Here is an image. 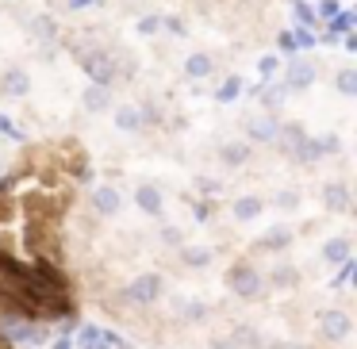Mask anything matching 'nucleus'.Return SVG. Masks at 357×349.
<instances>
[{"instance_id": "473e14b6", "label": "nucleus", "mask_w": 357, "mask_h": 349, "mask_svg": "<svg viewBox=\"0 0 357 349\" xmlns=\"http://www.w3.org/2000/svg\"><path fill=\"white\" fill-rule=\"evenodd\" d=\"M162 242H165V246H181V242H185V234H181L177 226H162Z\"/></svg>"}, {"instance_id": "423d86ee", "label": "nucleus", "mask_w": 357, "mask_h": 349, "mask_svg": "<svg viewBox=\"0 0 357 349\" xmlns=\"http://www.w3.org/2000/svg\"><path fill=\"white\" fill-rule=\"evenodd\" d=\"M319 330H323L326 341H346L349 334H354V318H349V311L331 307L323 318H319Z\"/></svg>"}, {"instance_id": "e433bc0d", "label": "nucleus", "mask_w": 357, "mask_h": 349, "mask_svg": "<svg viewBox=\"0 0 357 349\" xmlns=\"http://www.w3.org/2000/svg\"><path fill=\"white\" fill-rule=\"evenodd\" d=\"M280 47H284V50H296V39H292V31H284V35H280Z\"/></svg>"}, {"instance_id": "412c9836", "label": "nucleus", "mask_w": 357, "mask_h": 349, "mask_svg": "<svg viewBox=\"0 0 357 349\" xmlns=\"http://www.w3.org/2000/svg\"><path fill=\"white\" fill-rule=\"evenodd\" d=\"M173 307H181L177 315L185 318V323H204V318L211 315V307L204 300H188V303H181V300H173Z\"/></svg>"}, {"instance_id": "6ab92c4d", "label": "nucleus", "mask_w": 357, "mask_h": 349, "mask_svg": "<svg viewBox=\"0 0 357 349\" xmlns=\"http://www.w3.org/2000/svg\"><path fill=\"white\" fill-rule=\"evenodd\" d=\"M323 208L326 211H349V188L342 185V180L323 185Z\"/></svg>"}, {"instance_id": "58836bf2", "label": "nucleus", "mask_w": 357, "mask_h": 349, "mask_svg": "<svg viewBox=\"0 0 357 349\" xmlns=\"http://www.w3.org/2000/svg\"><path fill=\"white\" fill-rule=\"evenodd\" d=\"M50 349H73V338H58V341H54V346H50Z\"/></svg>"}, {"instance_id": "5701e85b", "label": "nucleus", "mask_w": 357, "mask_h": 349, "mask_svg": "<svg viewBox=\"0 0 357 349\" xmlns=\"http://www.w3.org/2000/svg\"><path fill=\"white\" fill-rule=\"evenodd\" d=\"M234 346H238V349H269V346H265V338L254 330V326H234Z\"/></svg>"}, {"instance_id": "aec40b11", "label": "nucleus", "mask_w": 357, "mask_h": 349, "mask_svg": "<svg viewBox=\"0 0 357 349\" xmlns=\"http://www.w3.org/2000/svg\"><path fill=\"white\" fill-rule=\"evenodd\" d=\"M349 249H354V242L342 238V234L338 238H326L323 242V261L326 265H342V261H349Z\"/></svg>"}, {"instance_id": "39448f33", "label": "nucleus", "mask_w": 357, "mask_h": 349, "mask_svg": "<svg viewBox=\"0 0 357 349\" xmlns=\"http://www.w3.org/2000/svg\"><path fill=\"white\" fill-rule=\"evenodd\" d=\"M154 119H158V111L150 108V104H119V108L112 111V127H116V131H123V134L142 131V127L154 123Z\"/></svg>"}, {"instance_id": "f704fd0d", "label": "nucleus", "mask_w": 357, "mask_h": 349, "mask_svg": "<svg viewBox=\"0 0 357 349\" xmlns=\"http://www.w3.org/2000/svg\"><path fill=\"white\" fill-rule=\"evenodd\" d=\"M292 12H296V16L303 20V24H315V16H311L307 8H303V0H296V8H292Z\"/></svg>"}, {"instance_id": "ddd939ff", "label": "nucleus", "mask_w": 357, "mask_h": 349, "mask_svg": "<svg viewBox=\"0 0 357 349\" xmlns=\"http://www.w3.org/2000/svg\"><path fill=\"white\" fill-rule=\"evenodd\" d=\"M219 162H223L227 169H242V165L250 162V142L246 139H227L223 146H219Z\"/></svg>"}, {"instance_id": "9d476101", "label": "nucleus", "mask_w": 357, "mask_h": 349, "mask_svg": "<svg viewBox=\"0 0 357 349\" xmlns=\"http://www.w3.org/2000/svg\"><path fill=\"white\" fill-rule=\"evenodd\" d=\"M119 208H123V196H119L116 185H96L93 188V211L96 215L112 219V215H119Z\"/></svg>"}, {"instance_id": "4468645a", "label": "nucleus", "mask_w": 357, "mask_h": 349, "mask_svg": "<svg viewBox=\"0 0 357 349\" xmlns=\"http://www.w3.org/2000/svg\"><path fill=\"white\" fill-rule=\"evenodd\" d=\"M27 31H31V39L43 42V47H54V39H58V24H54V16H47V12H39V16L27 20Z\"/></svg>"}, {"instance_id": "393cba45", "label": "nucleus", "mask_w": 357, "mask_h": 349, "mask_svg": "<svg viewBox=\"0 0 357 349\" xmlns=\"http://www.w3.org/2000/svg\"><path fill=\"white\" fill-rule=\"evenodd\" d=\"M162 31L169 39H188V20L185 16H162Z\"/></svg>"}, {"instance_id": "20e7f679", "label": "nucleus", "mask_w": 357, "mask_h": 349, "mask_svg": "<svg viewBox=\"0 0 357 349\" xmlns=\"http://www.w3.org/2000/svg\"><path fill=\"white\" fill-rule=\"evenodd\" d=\"M162 292H165V280L158 272H142V277H135L123 288V303H131V307H154L162 300Z\"/></svg>"}, {"instance_id": "4be33fe9", "label": "nucleus", "mask_w": 357, "mask_h": 349, "mask_svg": "<svg viewBox=\"0 0 357 349\" xmlns=\"http://www.w3.org/2000/svg\"><path fill=\"white\" fill-rule=\"evenodd\" d=\"M181 261L188 269H208L211 265V249L208 246H181Z\"/></svg>"}, {"instance_id": "dca6fc26", "label": "nucleus", "mask_w": 357, "mask_h": 349, "mask_svg": "<svg viewBox=\"0 0 357 349\" xmlns=\"http://www.w3.org/2000/svg\"><path fill=\"white\" fill-rule=\"evenodd\" d=\"M261 211H265L261 196H238L231 203V219H238V223H254V219H261Z\"/></svg>"}, {"instance_id": "c756f323", "label": "nucleus", "mask_w": 357, "mask_h": 349, "mask_svg": "<svg viewBox=\"0 0 357 349\" xmlns=\"http://www.w3.org/2000/svg\"><path fill=\"white\" fill-rule=\"evenodd\" d=\"M277 70H280V58L277 54H261V58H257V73H261V81H269Z\"/></svg>"}, {"instance_id": "7ed1b4c3", "label": "nucleus", "mask_w": 357, "mask_h": 349, "mask_svg": "<svg viewBox=\"0 0 357 349\" xmlns=\"http://www.w3.org/2000/svg\"><path fill=\"white\" fill-rule=\"evenodd\" d=\"M227 288H231L234 295H242V300H257V295L265 292V277L257 272L254 261H234L231 269H227Z\"/></svg>"}, {"instance_id": "a211bd4d", "label": "nucleus", "mask_w": 357, "mask_h": 349, "mask_svg": "<svg viewBox=\"0 0 357 349\" xmlns=\"http://www.w3.org/2000/svg\"><path fill=\"white\" fill-rule=\"evenodd\" d=\"M135 203H139L146 215H154V219L165 211V200H162V192H158L154 185H139V188H135Z\"/></svg>"}, {"instance_id": "ea45409f", "label": "nucleus", "mask_w": 357, "mask_h": 349, "mask_svg": "<svg viewBox=\"0 0 357 349\" xmlns=\"http://www.w3.org/2000/svg\"><path fill=\"white\" fill-rule=\"evenodd\" d=\"M280 349H307L303 341H288V346H280Z\"/></svg>"}, {"instance_id": "f3484780", "label": "nucleus", "mask_w": 357, "mask_h": 349, "mask_svg": "<svg viewBox=\"0 0 357 349\" xmlns=\"http://www.w3.org/2000/svg\"><path fill=\"white\" fill-rule=\"evenodd\" d=\"M257 246L269 249V254H280V249H288V246H292V226H284V223L269 226V231L261 234V242H257Z\"/></svg>"}, {"instance_id": "9b49d317", "label": "nucleus", "mask_w": 357, "mask_h": 349, "mask_svg": "<svg viewBox=\"0 0 357 349\" xmlns=\"http://www.w3.org/2000/svg\"><path fill=\"white\" fill-rule=\"evenodd\" d=\"M81 108H85L89 116L108 111L112 108V85H93V81H89V85L81 88Z\"/></svg>"}, {"instance_id": "4c0bfd02", "label": "nucleus", "mask_w": 357, "mask_h": 349, "mask_svg": "<svg viewBox=\"0 0 357 349\" xmlns=\"http://www.w3.org/2000/svg\"><path fill=\"white\" fill-rule=\"evenodd\" d=\"M208 215H211V208H208V203H200V208H196V219H200V223H208Z\"/></svg>"}, {"instance_id": "c85d7f7f", "label": "nucleus", "mask_w": 357, "mask_h": 349, "mask_svg": "<svg viewBox=\"0 0 357 349\" xmlns=\"http://www.w3.org/2000/svg\"><path fill=\"white\" fill-rule=\"evenodd\" d=\"M135 31H139L142 39H154V35L162 31V16H139V24H135Z\"/></svg>"}, {"instance_id": "c9c22d12", "label": "nucleus", "mask_w": 357, "mask_h": 349, "mask_svg": "<svg viewBox=\"0 0 357 349\" xmlns=\"http://www.w3.org/2000/svg\"><path fill=\"white\" fill-rule=\"evenodd\" d=\"M338 12V0H323V8H319V16H334Z\"/></svg>"}, {"instance_id": "f8f14e48", "label": "nucleus", "mask_w": 357, "mask_h": 349, "mask_svg": "<svg viewBox=\"0 0 357 349\" xmlns=\"http://www.w3.org/2000/svg\"><path fill=\"white\" fill-rule=\"evenodd\" d=\"M303 142H307V131H303V123H280L277 142H273V146H280L288 157H296V154H300Z\"/></svg>"}, {"instance_id": "a878e982", "label": "nucleus", "mask_w": 357, "mask_h": 349, "mask_svg": "<svg viewBox=\"0 0 357 349\" xmlns=\"http://www.w3.org/2000/svg\"><path fill=\"white\" fill-rule=\"evenodd\" d=\"M288 96V85H273V88H261V108L265 111H277Z\"/></svg>"}, {"instance_id": "f03ea898", "label": "nucleus", "mask_w": 357, "mask_h": 349, "mask_svg": "<svg viewBox=\"0 0 357 349\" xmlns=\"http://www.w3.org/2000/svg\"><path fill=\"white\" fill-rule=\"evenodd\" d=\"M0 334H4L8 346H43V338H47V330H43L39 323H31L27 315H20V311H8V315H4Z\"/></svg>"}, {"instance_id": "cd10ccee", "label": "nucleus", "mask_w": 357, "mask_h": 349, "mask_svg": "<svg viewBox=\"0 0 357 349\" xmlns=\"http://www.w3.org/2000/svg\"><path fill=\"white\" fill-rule=\"evenodd\" d=\"M238 93H242V81H238V77H227L223 85H219L215 100H219V104H234V100H238Z\"/></svg>"}, {"instance_id": "79ce46f5", "label": "nucleus", "mask_w": 357, "mask_h": 349, "mask_svg": "<svg viewBox=\"0 0 357 349\" xmlns=\"http://www.w3.org/2000/svg\"><path fill=\"white\" fill-rule=\"evenodd\" d=\"M0 169H4V165H0Z\"/></svg>"}, {"instance_id": "0eeeda50", "label": "nucleus", "mask_w": 357, "mask_h": 349, "mask_svg": "<svg viewBox=\"0 0 357 349\" xmlns=\"http://www.w3.org/2000/svg\"><path fill=\"white\" fill-rule=\"evenodd\" d=\"M31 93V73L24 65H8V70L0 73V96H8V100H24Z\"/></svg>"}, {"instance_id": "7c9ffc66", "label": "nucleus", "mask_w": 357, "mask_h": 349, "mask_svg": "<svg viewBox=\"0 0 357 349\" xmlns=\"http://www.w3.org/2000/svg\"><path fill=\"white\" fill-rule=\"evenodd\" d=\"M277 208H280V211H296V208H300V192H296V188L277 192Z\"/></svg>"}, {"instance_id": "b1692460", "label": "nucleus", "mask_w": 357, "mask_h": 349, "mask_svg": "<svg viewBox=\"0 0 357 349\" xmlns=\"http://www.w3.org/2000/svg\"><path fill=\"white\" fill-rule=\"evenodd\" d=\"M269 280H273V288H292L296 280H300V269H296V265H288V261H280L277 269L269 272Z\"/></svg>"}, {"instance_id": "1a4fd4ad", "label": "nucleus", "mask_w": 357, "mask_h": 349, "mask_svg": "<svg viewBox=\"0 0 357 349\" xmlns=\"http://www.w3.org/2000/svg\"><path fill=\"white\" fill-rule=\"evenodd\" d=\"M277 131H280V123L273 119V111L246 119V142H265V146H273V142H277Z\"/></svg>"}, {"instance_id": "2eb2a0df", "label": "nucleus", "mask_w": 357, "mask_h": 349, "mask_svg": "<svg viewBox=\"0 0 357 349\" xmlns=\"http://www.w3.org/2000/svg\"><path fill=\"white\" fill-rule=\"evenodd\" d=\"M211 73H215V58H211L208 50H196V54L185 58V77L188 81H208Z\"/></svg>"}, {"instance_id": "a19ab883", "label": "nucleus", "mask_w": 357, "mask_h": 349, "mask_svg": "<svg viewBox=\"0 0 357 349\" xmlns=\"http://www.w3.org/2000/svg\"><path fill=\"white\" fill-rule=\"evenodd\" d=\"M0 349H12V346H8V341H4V334H0Z\"/></svg>"}, {"instance_id": "6e6552de", "label": "nucleus", "mask_w": 357, "mask_h": 349, "mask_svg": "<svg viewBox=\"0 0 357 349\" xmlns=\"http://www.w3.org/2000/svg\"><path fill=\"white\" fill-rule=\"evenodd\" d=\"M319 81V65L311 58H292L284 70V85L288 88H311Z\"/></svg>"}, {"instance_id": "bb28decb", "label": "nucleus", "mask_w": 357, "mask_h": 349, "mask_svg": "<svg viewBox=\"0 0 357 349\" xmlns=\"http://www.w3.org/2000/svg\"><path fill=\"white\" fill-rule=\"evenodd\" d=\"M334 85H338L342 96H357V70L354 65H346V70H338V77H334Z\"/></svg>"}, {"instance_id": "72a5a7b5", "label": "nucleus", "mask_w": 357, "mask_h": 349, "mask_svg": "<svg viewBox=\"0 0 357 349\" xmlns=\"http://www.w3.org/2000/svg\"><path fill=\"white\" fill-rule=\"evenodd\" d=\"M208 349H238V346H234V338H211Z\"/></svg>"}, {"instance_id": "2f4dec72", "label": "nucleus", "mask_w": 357, "mask_h": 349, "mask_svg": "<svg viewBox=\"0 0 357 349\" xmlns=\"http://www.w3.org/2000/svg\"><path fill=\"white\" fill-rule=\"evenodd\" d=\"M219 188H223V185H219V177H196V192H200V196H215Z\"/></svg>"}, {"instance_id": "f257e3e1", "label": "nucleus", "mask_w": 357, "mask_h": 349, "mask_svg": "<svg viewBox=\"0 0 357 349\" xmlns=\"http://www.w3.org/2000/svg\"><path fill=\"white\" fill-rule=\"evenodd\" d=\"M77 62H81V70L89 73V81H93V85H116L119 65H116V54H112V50H104V47H81L77 50Z\"/></svg>"}]
</instances>
